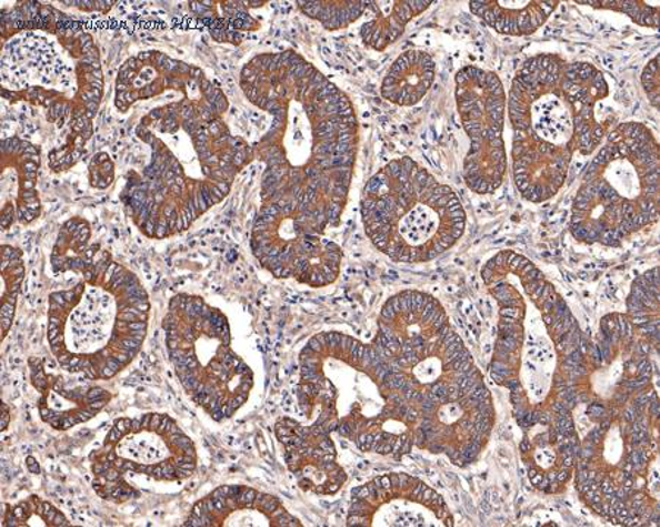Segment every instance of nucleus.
Wrapping results in <instances>:
<instances>
[{"mask_svg":"<svg viewBox=\"0 0 660 527\" xmlns=\"http://www.w3.org/2000/svg\"><path fill=\"white\" fill-rule=\"evenodd\" d=\"M240 87L251 104L272 116L253 145L264 166L261 203L290 201L324 229L338 227L360 145L351 99L296 50L251 58Z\"/></svg>","mask_w":660,"mask_h":527,"instance_id":"obj_1","label":"nucleus"},{"mask_svg":"<svg viewBox=\"0 0 660 527\" xmlns=\"http://www.w3.org/2000/svg\"><path fill=\"white\" fill-rule=\"evenodd\" d=\"M154 100L160 103L136 128L149 146V163L128 172L121 200L147 237L164 240L222 203L256 155L224 123L228 98L199 67L183 62L167 93Z\"/></svg>","mask_w":660,"mask_h":527,"instance_id":"obj_2","label":"nucleus"},{"mask_svg":"<svg viewBox=\"0 0 660 527\" xmlns=\"http://www.w3.org/2000/svg\"><path fill=\"white\" fill-rule=\"evenodd\" d=\"M2 98L43 109L66 141L49 153L53 173L71 171L94 135L104 95L102 58L77 17L43 2H18L0 13Z\"/></svg>","mask_w":660,"mask_h":527,"instance_id":"obj_3","label":"nucleus"},{"mask_svg":"<svg viewBox=\"0 0 660 527\" xmlns=\"http://www.w3.org/2000/svg\"><path fill=\"white\" fill-rule=\"evenodd\" d=\"M608 95L607 78L589 62L540 53L522 63L507 102L512 175L522 199L534 204L552 199L576 154L599 150L612 125L599 121L596 105Z\"/></svg>","mask_w":660,"mask_h":527,"instance_id":"obj_4","label":"nucleus"},{"mask_svg":"<svg viewBox=\"0 0 660 527\" xmlns=\"http://www.w3.org/2000/svg\"><path fill=\"white\" fill-rule=\"evenodd\" d=\"M298 403L318 412L314 425L357 448L402 457L416 447L419 416L389 382L373 346L342 333L311 337L300 355Z\"/></svg>","mask_w":660,"mask_h":527,"instance_id":"obj_5","label":"nucleus"},{"mask_svg":"<svg viewBox=\"0 0 660 527\" xmlns=\"http://www.w3.org/2000/svg\"><path fill=\"white\" fill-rule=\"evenodd\" d=\"M374 351L389 382L419 411L484 382L442 304L419 291L389 297L378 320Z\"/></svg>","mask_w":660,"mask_h":527,"instance_id":"obj_6","label":"nucleus"},{"mask_svg":"<svg viewBox=\"0 0 660 527\" xmlns=\"http://www.w3.org/2000/svg\"><path fill=\"white\" fill-rule=\"evenodd\" d=\"M660 159L653 131L641 122L608 132L586 169L570 229L584 244L620 246L659 222Z\"/></svg>","mask_w":660,"mask_h":527,"instance_id":"obj_7","label":"nucleus"},{"mask_svg":"<svg viewBox=\"0 0 660 527\" xmlns=\"http://www.w3.org/2000/svg\"><path fill=\"white\" fill-rule=\"evenodd\" d=\"M360 210L367 237L396 263L437 260L466 232L456 191L411 158L392 160L366 182Z\"/></svg>","mask_w":660,"mask_h":527,"instance_id":"obj_8","label":"nucleus"},{"mask_svg":"<svg viewBox=\"0 0 660 527\" xmlns=\"http://www.w3.org/2000/svg\"><path fill=\"white\" fill-rule=\"evenodd\" d=\"M169 356L183 389L214 420L249 401L253 373L231 349L227 316L200 296H173L163 320Z\"/></svg>","mask_w":660,"mask_h":527,"instance_id":"obj_9","label":"nucleus"},{"mask_svg":"<svg viewBox=\"0 0 660 527\" xmlns=\"http://www.w3.org/2000/svg\"><path fill=\"white\" fill-rule=\"evenodd\" d=\"M324 229L290 201L261 203L251 232V251L272 276L307 286L327 287L342 268V250Z\"/></svg>","mask_w":660,"mask_h":527,"instance_id":"obj_10","label":"nucleus"},{"mask_svg":"<svg viewBox=\"0 0 660 527\" xmlns=\"http://www.w3.org/2000/svg\"><path fill=\"white\" fill-rule=\"evenodd\" d=\"M456 100L462 128L470 140L464 181L479 195L494 194L507 176V94L497 73L464 67L456 75Z\"/></svg>","mask_w":660,"mask_h":527,"instance_id":"obj_11","label":"nucleus"},{"mask_svg":"<svg viewBox=\"0 0 660 527\" xmlns=\"http://www.w3.org/2000/svg\"><path fill=\"white\" fill-rule=\"evenodd\" d=\"M492 394L484 382L419 411L416 447L456 466L479 460L494 426Z\"/></svg>","mask_w":660,"mask_h":527,"instance_id":"obj_12","label":"nucleus"},{"mask_svg":"<svg viewBox=\"0 0 660 527\" xmlns=\"http://www.w3.org/2000/svg\"><path fill=\"white\" fill-rule=\"evenodd\" d=\"M351 498L347 526H456L444 499L411 475L378 476L352 489Z\"/></svg>","mask_w":660,"mask_h":527,"instance_id":"obj_13","label":"nucleus"},{"mask_svg":"<svg viewBox=\"0 0 660 527\" xmlns=\"http://www.w3.org/2000/svg\"><path fill=\"white\" fill-rule=\"evenodd\" d=\"M526 422L521 457L534 488L561 493L576 472L577 434L570 411H531Z\"/></svg>","mask_w":660,"mask_h":527,"instance_id":"obj_14","label":"nucleus"},{"mask_svg":"<svg viewBox=\"0 0 660 527\" xmlns=\"http://www.w3.org/2000/svg\"><path fill=\"white\" fill-rule=\"evenodd\" d=\"M274 433L286 450L287 466L302 489L334 495L346 485V470L339 465L337 448L322 426H304L296 419L282 418L274 425Z\"/></svg>","mask_w":660,"mask_h":527,"instance_id":"obj_15","label":"nucleus"},{"mask_svg":"<svg viewBox=\"0 0 660 527\" xmlns=\"http://www.w3.org/2000/svg\"><path fill=\"white\" fill-rule=\"evenodd\" d=\"M41 150L33 142L13 135L0 144V226L3 231L13 223H33L39 219L41 204L37 182Z\"/></svg>","mask_w":660,"mask_h":527,"instance_id":"obj_16","label":"nucleus"},{"mask_svg":"<svg viewBox=\"0 0 660 527\" xmlns=\"http://www.w3.org/2000/svg\"><path fill=\"white\" fill-rule=\"evenodd\" d=\"M186 526H278L300 527L273 495L246 487H219L192 507Z\"/></svg>","mask_w":660,"mask_h":527,"instance_id":"obj_17","label":"nucleus"},{"mask_svg":"<svg viewBox=\"0 0 660 527\" xmlns=\"http://www.w3.org/2000/svg\"><path fill=\"white\" fill-rule=\"evenodd\" d=\"M437 80V62L432 54L411 49L396 59L384 75L380 94L389 103L411 108L428 95Z\"/></svg>","mask_w":660,"mask_h":527,"instance_id":"obj_18","label":"nucleus"},{"mask_svg":"<svg viewBox=\"0 0 660 527\" xmlns=\"http://www.w3.org/2000/svg\"><path fill=\"white\" fill-rule=\"evenodd\" d=\"M558 0H477L470 2V11L499 34L529 36L536 33L549 20Z\"/></svg>","mask_w":660,"mask_h":527,"instance_id":"obj_19","label":"nucleus"},{"mask_svg":"<svg viewBox=\"0 0 660 527\" xmlns=\"http://www.w3.org/2000/svg\"><path fill=\"white\" fill-rule=\"evenodd\" d=\"M268 3V0H209L191 2L190 9L208 27L214 41L240 45L247 33L261 29V22L251 11Z\"/></svg>","mask_w":660,"mask_h":527,"instance_id":"obj_20","label":"nucleus"},{"mask_svg":"<svg viewBox=\"0 0 660 527\" xmlns=\"http://www.w3.org/2000/svg\"><path fill=\"white\" fill-rule=\"evenodd\" d=\"M433 3V0H371L367 11L373 12V17L361 26V40L367 48L383 52L396 44L407 26Z\"/></svg>","mask_w":660,"mask_h":527,"instance_id":"obj_21","label":"nucleus"},{"mask_svg":"<svg viewBox=\"0 0 660 527\" xmlns=\"http://www.w3.org/2000/svg\"><path fill=\"white\" fill-rule=\"evenodd\" d=\"M628 318L648 341L659 343V268L641 274L627 300Z\"/></svg>","mask_w":660,"mask_h":527,"instance_id":"obj_22","label":"nucleus"},{"mask_svg":"<svg viewBox=\"0 0 660 527\" xmlns=\"http://www.w3.org/2000/svg\"><path fill=\"white\" fill-rule=\"evenodd\" d=\"M298 9L307 18L319 21L324 30L338 31L348 29L367 12L369 2L366 0H327V2H313V0H298Z\"/></svg>","mask_w":660,"mask_h":527,"instance_id":"obj_23","label":"nucleus"},{"mask_svg":"<svg viewBox=\"0 0 660 527\" xmlns=\"http://www.w3.org/2000/svg\"><path fill=\"white\" fill-rule=\"evenodd\" d=\"M2 264V300H0V321H2V338L12 327L16 316L17 300L21 292V284L26 277V264L22 252L11 245L2 246L0 255Z\"/></svg>","mask_w":660,"mask_h":527,"instance_id":"obj_24","label":"nucleus"},{"mask_svg":"<svg viewBox=\"0 0 660 527\" xmlns=\"http://www.w3.org/2000/svg\"><path fill=\"white\" fill-rule=\"evenodd\" d=\"M577 4L590 7L593 9H604L626 13L636 24L648 27V29H659V2H644V0H579Z\"/></svg>","mask_w":660,"mask_h":527,"instance_id":"obj_25","label":"nucleus"},{"mask_svg":"<svg viewBox=\"0 0 660 527\" xmlns=\"http://www.w3.org/2000/svg\"><path fill=\"white\" fill-rule=\"evenodd\" d=\"M91 186L107 190L114 181V164L108 153L96 154L89 164Z\"/></svg>","mask_w":660,"mask_h":527,"instance_id":"obj_26","label":"nucleus"},{"mask_svg":"<svg viewBox=\"0 0 660 527\" xmlns=\"http://www.w3.org/2000/svg\"><path fill=\"white\" fill-rule=\"evenodd\" d=\"M641 87L648 95L649 103L659 110V57H654L641 72Z\"/></svg>","mask_w":660,"mask_h":527,"instance_id":"obj_27","label":"nucleus"},{"mask_svg":"<svg viewBox=\"0 0 660 527\" xmlns=\"http://www.w3.org/2000/svg\"><path fill=\"white\" fill-rule=\"evenodd\" d=\"M66 4H70V7L80 9V11H84V12H103L107 13L110 11V9L113 8V4H117V2H107V0H103V2H96V0H91V2H63Z\"/></svg>","mask_w":660,"mask_h":527,"instance_id":"obj_28","label":"nucleus"},{"mask_svg":"<svg viewBox=\"0 0 660 527\" xmlns=\"http://www.w3.org/2000/svg\"><path fill=\"white\" fill-rule=\"evenodd\" d=\"M41 515L44 516V519L48 521H53L54 517H57L59 510L49 503H41Z\"/></svg>","mask_w":660,"mask_h":527,"instance_id":"obj_29","label":"nucleus"},{"mask_svg":"<svg viewBox=\"0 0 660 527\" xmlns=\"http://www.w3.org/2000/svg\"><path fill=\"white\" fill-rule=\"evenodd\" d=\"M87 402L100 401V398H107V392L103 388H91L89 393L86 394Z\"/></svg>","mask_w":660,"mask_h":527,"instance_id":"obj_30","label":"nucleus"},{"mask_svg":"<svg viewBox=\"0 0 660 527\" xmlns=\"http://www.w3.org/2000/svg\"><path fill=\"white\" fill-rule=\"evenodd\" d=\"M114 428H117L119 433L127 434L128 430L132 429V419H119L114 422Z\"/></svg>","mask_w":660,"mask_h":527,"instance_id":"obj_31","label":"nucleus"},{"mask_svg":"<svg viewBox=\"0 0 660 527\" xmlns=\"http://www.w3.org/2000/svg\"><path fill=\"white\" fill-rule=\"evenodd\" d=\"M107 406V398H100V401H93V402H89V409L94 411L96 414H98V412L102 411L103 407Z\"/></svg>","mask_w":660,"mask_h":527,"instance_id":"obj_32","label":"nucleus"},{"mask_svg":"<svg viewBox=\"0 0 660 527\" xmlns=\"http://www.w3.org/2000/svg\"><path fill=\"white\" fill-rule=\"evenodd\" d=\"M9 420H11V416H9L8 406L2 405V422H0V428H2V430L8 428Z\"/></svg>","mask_w":660,"mask_h":527,"instance_id":"obj_33","label":"nucleus"},{"mask_svg":"<svg viewBox=\"0 0 660 527\" xmlns=\"http://www.w3.org/2000/svg\"><path fill=\"white\" fill-rule=\"evenodd\" d=\"M107 365L109 366L110 369H113L114 373H119V371H121L123 368V365L121 364V362H119L117 359V357H109V359H107Z\"/></svg>","mask_w":660,"mask_h":527,"instance_id":"obj_34","label":"nucleus"},{"mask_svg":"<svg viewBox=\"0 0 660 527\" xmlns=\"http://www.w3.org/2000/svg\"><path fill=\"white\" fill-rule=\"evenodd\" d=\"M27 467H29L31 474L37 475L40 472L39 463H37L34 457H27Z\"/></svg>","mask_w":660,"mask_h":527,"instance_id":"obj_35","label":"nucleus"},{"mask_svg":"<svg viewBox=\"0 0 660 527\" xmlns=\"http://www.w3.org/2000/svg\"><path fill=\"white\" fill-rule=\"evenodd\" d=\"M54 526H70V521H68L67 517L62 515L61 511L58 513L57 517L52 521Z\"/></svg>","mask_w":660,"mask_h":527,"instance_id":"obj_36","label":"nucleus"},{"mask_svg":"<svg viewBox=\"0 0 660 527\" xmlns=\"http://www.w3.org/2000/svg\"><path fill=\"white\" fill-rule=\"evenodd\" d=\"M162 418H163V415H151L149 429L153 430V433H154V430L159 428L160 422H162Z\"/></svg>","mask_w":660,"mask_h":527,"instance_id":"obj_37","label":"nucleus"},{"mask_svg":"<svg viewBox=\"0 0 660 527\" xmlns=\"http://www.w3.org/2000/svg\"><path fill=\"white\" fill-rule=\"evenodd\" d=\"M122 433H119V430L117 428H113L112 430H110V434L108 435V442L109 443H118L119 439L122 438Z\"/></svg>","mask_w":660,"mask_h":527,"instance_id":"obj_38","label":"nucleus"},{"mask_svg":"<svg viewBox=\"0 0 660 527\" xmlns=\"http://www.w3.org/2000/svg\"><path fill=\"white\" fill-rule=\"evenodd\" d=\"M114 375H117V373H114L113 369H110L109 366H104V368L100 369V378L107 379V378H112L114 377Z\"/></svg>","mask_w":660,"mask_h":527,"instance_id":"obj_39","label":"nucleus"},{"mask_svg":"<svg viewBox=\"0 0 660 527\" xmlns=\"http://www.w3.org/2000/svg\"><path fill=\"white\" fill-rule=\"evenodd\" d=\"M12 515L17 517V520L26 519V510H22V506L13 508Z\"/></svg>","mask_w":660,"mask_h":527,"instance_id":"obj_40","label":"nucleus"},{"mask_svg":"<svg viewBox=\"0 0 660 527\" xmlns=\"http://www.w3.org/2000/svg\"><path fill=\"white\" fill-rule=\"evenodd\" d=\"M104 476H107L108 480H112V483H118L119 478H121V475H119V472L117 470H108L107 474H103Z\"/></svg>","mask_w":660,"mask_h":527,"instance_id":"obj_41","label":"nucleus"},{"mask_svg":"<svg viewBox=\"0 0 660 527\" xmlns=\"http://www.w3.org/2000/svg\"><path fill=\"white\" fill-rule=\"evenodd\" d=\"M128 470H131V472L137 470V467H136L134 463L123 462V466H122L121 472H128Z\"/></svg>","mask_w":660,"mask_h":527,"instance_id":"obj_42","label":"nucleus"},{"mask_svg":"<svg viewBox=\"0 0 660 527\" xmlns=\"http://www.w3.org/2000/svg\"><path fill=\"white\" fill-rule=\"evenodd\" d=\"M150 420H151V415H146V416H143V418H141V424H143V428L149 429Z\"/></svg>","mask_w":660,"mask_h":527,"instance_id":"obj_43","label":"nucleus"},{"mask_svg":"<svg viewBox=\"0 0 660 527\" xmlns=\"http://www.w3.org/2000/svg\"><path fill=\"white\" fill-rule=\"evenodd\" d=\"M143 428V424H141V419H132V429L139 430Z\"/></svg>","mask_w":660,"mask_h":527,"instance_id":"obj_44","label":"nucleus"},{"mask_svg":"<svg viewBox=\"0 0 660 527\" xmlns=\"http://www.w3.org/2000/svg\"><path fill=\"white\" fill-rule=\"evenodd\" d=\"M117 460H118L117 453H114V452H109V453H108V456H107V462H109V463H113V462H117Z\"/></svg>","mask_w":660,"mask_h":527,"instance_id":"obj_45","label":"nucleus"}]
</instances>
